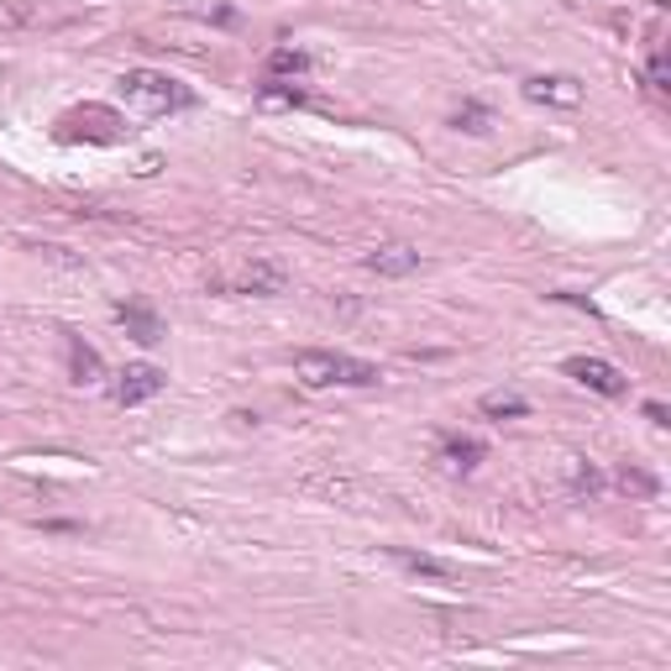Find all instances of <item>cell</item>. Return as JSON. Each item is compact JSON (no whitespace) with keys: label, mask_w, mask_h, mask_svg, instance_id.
Instances as JSON below:
<instances>
[{"label":"cell","mask_w":671,"mask_h":671,"mask_svg":"<svg viewBox=\"0 0 671 671\" xmlns=\"http://www.w3.org/2000/svg\"><path fill=\"white\" fill-rule=\"evenodd\" d=\"M294 373H299L305 388H373L384 378L373 362L346 357V352H320V346L299 352V357H294Z\"/></svg>","instance_id":"obj_1"},{"label":"cell","mask_w":671,"mask_h":671,"mask_svg":"<svg viewBox=\"0 0 671 671\" xmlns=\"http://www.w3.org/2000/svg\"><path fill=\"white\" fill-rule=\"evenodd\" d=\"M121 95L132 100V105H143V111H152V116H163V111H190L194 105L190 90L158 69H126L121 73Z\"/></svg>","instance_id":"obj_2"},{"label":"cell","mask_w":671,"mask_h":671,"mask_svg":"<svg viewBox=\"0 0 671 671\" xmlns=\"http://www.w3.org/2000/svg\"><path fill=\"white\" fill-rule=\"evenodd\" d=\"M168 388V373L163 367H152V362H132L126 373H116V388H111V399H116L121 409H137L147 405V399H158Z\"/></svg>","instance_id":"obj_3"},{"label":"cell","mask_w":671,"mask_h":671,"mask_svg":"<svg viewBox=\"0 0 671 671\" xmlns=\"http://www.w3.org/2000/svg\"><path fill=\"white\" fill-rule=\"evenodd\" d=\"M561 373H567L572 384L603 394V399H624V388H629V378H624L614 362H603V357H567V362H561Z\"/></svg>","instance_id":"obj_4"},{"label":"cell","mask_w":671,"mask_h":671,"mask_svg":"<svg viewBox=\"0 0 671 671\" xmlns=\"http://www.w3.org/2000/svg\"><path fill=\"white\" fill-rule=\"evenodd\" d=\"M520 90H525V100H535V105H561V111H577V105H582V84H577L572 73H535Z\"/></svg>","instance_id":"obj_5"},{"label":"cell","mask_w":671,"mask_h":671,"mask_svg":"<svg viewBox=\"0 0 671 671\" xmlns=\"http://www.w3.org/2000/svg\"><path fill=\"white\" fill-rule=\"evenodd\" d=\"M414 268H420V252L409 241H388V247H378L367 258V273H378V278H409Z\"/></svg>","instance_id":"obj_6"},{"label":"cell","mask_w":671,"mask_h":671,"mask_svg":"<svg viewBox=\"0 0 671 671\" xmlns=\"http://www.w3.org/2000/svg\"><path fill=\"white\" fill-rule=\"evenodd\" d=\"M116 320L126 326V331L137 336L143 346H152V341H163V320L147 310V305H137V299H126V305H116Z\"/></svg>","instance_id":"obj_7"},{"label":"cell","mask_w":671,"mask_h":671,"mask_svg":"<svg viewBox=\"0 0 671 671\" xmlns=\"http://www.w3.org/2000/svg\"><path fill=\"white\" fill-rule=\"evenodd\" d=\"M231 288H237V294H284V268L278 263H247Z\"/></svg>","instance_id":"obj_8"},{"label":"cell","mask_w":671,"mask_h":671,"mask_svg":"<svg viewBox=\"0 0 671 671\" xmlns=\"http://www.w3.org/2000/svg\"><path fill=\"white\" fill-rule=\"evenodd\" d=\"M69 373L79 388H95L100 378H105V362H100L95 346H84L79 336H69Z\"/></svg>","instance_id":"obj_9"},{"label":"cell","mask_w":671,"mask_h":671,"mask_svg":"<svg viewBox=\"0 0 671 671\" xmlns=\"http://www.w3.org/2000/svg\"><path fill=\"white\" fill-rule=\"evenodd\" d=\"M482 456H488V446H482V441H473V435H446V441H441V462H446V467H456V473H473Z\"/></svg>","instance_id":"obj_10"},{"label":"cell","mask_w":671,"mask_h":671,"mask_svg":"<svg viewBox=\"0 0 671 671\" xmlns=\"http://www.w3.org/2000/svg\"><path fill=\"white\" fill-rule=\"evenodd\" d=\"M388 556H394L405 572H414V577H431V582H456L452 567H446V561H435V556H425V551H405V546H394Z\"/></svg>","instance_id":"obj_11"},{"label":"cell","mask_w":671,"mask_h":671,"mask_svg":"<svg viewBox=\"0 0 671 671\" xmlns=\"http://www.w3.org/2000/svg\"><path fill=\"white\" fill-rule=\"evenodd\" d=\"M263 69H268V79H305V73H310V53L305 48H273Z\"/></svg>","instance_id":"obj_12"},{"label":"cell","mask_w":671,"mask_h":671,"mask_svg":"<svg viewBox=\"0 0 671 671\" xmlns=\"http://www.w3.org/2000/svg\"><path fill=\"white\" fill-rule=\"evenodd\" d=\"M478 409L488 414V420H525L530 399H520V394H482Z\"/></svg>","instance_id":"obj_13"},{"label":"cell","mask_w":671,"mask_h":671,"mask_svg":"<svg viewBox=\"0 0 671 671\" xmlns=\"http://www.w3.org/2000/svg\"><path fill=\"white\" fill-rule=\"evenodd\" d=\"M305 90H294V84H278V79H268L263 90H258V105L263 111H294V105H305Z\"/></svg>","instance_id":"obj_14"},{"label":"cell","mask_w":671,"mask_h":671,"mask_svg":"<svg viewBox=\"0 0 671 671\" xmlns=\"http://www.w3.org/2000/svg\"><path fill=\"white\" fill-rule=\"evenodd\" d=\"M614 488L629 493V499H656V478L640 473V467H619V473H614Z\"/></svg>","instance_id":"obj_15"},{"label":"cell","mask_w":671,"mask_h":671,"mask_svg":"<svg viewBox=\"0 0 671 671\" xmlns=\"http://www.w3.org/2000/svg\"><path fill=\"white\" fill-rule=\"evenodd\" d=\"M567 473H572V493H588V499H593V493L603 488V478L588 467V462H582V456H572V467H567Z\"/></svg>","instance_id":"obj_16"},{"label":"cell","mask_w":671,"mask_h":671,"mask_svg":"<svg viewBox=\"0 0 671 671\" xmlns=\"http://www.w3.org/2000/svg\"><path fill=\"white\" fill-rule=\"evenodd\" d=\"M646 79H650V90H656V95H667V90H671V69H667V53H661V48L650 53Z\"/></svg>","instance_id":"obj_17"},{"label":"cell","mask_w":671,"mask_h":671,"mask_svg":"<svg viewBox=\"0 0 671 671\" xmlns=\"http://www.w3.org/2000/svg\"><path fill=\"white\" fill-rule=\"evenodd\" d=\"M452 126H456V132H473V137H478V132H488V111H482V105H462V111L452 116Z\"/></svg>","instance_id":"obj_18"},{"label":"cell","mask_w":671,"mask_h":671,"mask_svg":"<svg viewBox=\"0 0 671 671\" xmlns=\"http://www.w3.org/2000/svg\"><path fill=\"white\" fill-rule=\"evenodd\" d=\"M646 420H650V425H671V420H667V405H656V399H650V405H646Z\"/></svg>","instance_id":"obj_19"}]
</instances>
